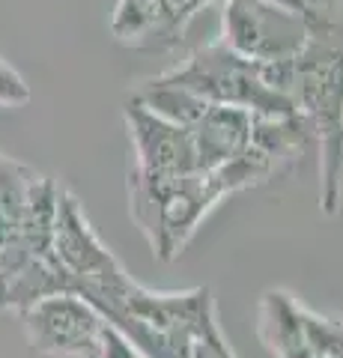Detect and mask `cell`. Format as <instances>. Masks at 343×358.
Returning a JSON list of instances; mask_svg holds the SVG:
<instances>
[{"instance_id": "obj_9", "label": "cell", "mask_w": 343, "mask_h": 358, "mask_svg": "<svg viewBox=\"0 0 343 358\" xmlns=\"http://www.w3.org/2000/svg\"><path fill=\"white\" fill-rule=\"evenodd\" d=\"M305 21L307 30L343 27V0H275Z\"/></svg>"}, {"instance_id": "obj_5", "label": "cell", "mask_w": 343, "mask_h": 358, "mask_svg": "<svg viewBox=\"0 0 343 358\" xmlns=\"http://www.w3.org/2000/svg\"><path fill=\"white\" fill-rule=\"evenodd\" d=\"M30 346L54 358H93L105 331V317L72 293H57L18 310Z\"/></svg>"}, {"instance_id": "obj_8", "label": "cell", "mask_w": 343, "mask_h": 358, "mask_svg": "<svg viewBox=\"0 0 343 358\" xmlns=\"http://www.w3.org/2000/svg\"><path fill=\"white\" fill-rule=\"evenodd\" d=\"M251 122L254 114H248V110L206 102L200 114L185 126L194 143L197 171L212 173L218 167L236 162L251 147Z\"/></svg>"}, {"instance_id": "obj_6", "label": "cell", "mask_w": 343, "mask_h": 358, "mask_svg": "<svg viewBox=\"0 0 343 358\" xmlns=\"http://www.w3.org/2000/svg\"><path fill=\"white\" fill-rule=\"evenodd\" d=\"M123 117H126L129 141H131V155H135V164L129 171L149 179L200 173L188 129L159 117L156 110L143 108L135 99L123 108Z\"/></svg>"}, {"instance_id": "obj_1", "label": "cell", "mask_w": 343, "mask_h": 358, "mask_svg": "<svg viewBox=\"0 0 343 358\" xmlns=\"http://www.w3.org/2000/svg\"><path fill=\"white\" fill-rule=\"evenodd\" d=\"M272 173L251 147L236 162L212 173H188L173 179H149L129 171V209L147 236L152 254L170 263L200 227V221L221 200L245 188L269 182Z\"/></svg>"}, {"instance_id": "obj_2", "label": "cell", "mask_w": 343, "mask_h": 358, "mask_svg": "<svg viewBox=\"0 0 343 358\" xmlns=\"http://www.w3.org/2000/svg\"><path fill=\"white\" fill-rule=\"evenodd\" d=\"M286 99L319 141V206L335 215L343 167V27L307 30L305 48L290 60Z\"/></svg>"}, {"instance_id": "obj_4", "label": "cell", "mask_w": 343, "mask_h": 358, "mask_svg": "<svg viewBox=\"0 0 343 358\" xmlns=\"http://www.w3.org/2000/svg\"><path fill=\"white\" fill-rule=\"evenodd\" d=\"M221 6V42L242 57L284 63L305 48V21L275 0H224Z\"/></svg>"}, {"instance_id": "obj_7", "label": "cell", "mask_w": 343, "mask_h": 358, "mask_svg": "<svg viewBox=\"0 0 343 358\" xmlns=\"http://www.w3.org/2000/svg\"><path fill=\"white\" fill-rule=\"evenodd\" d=\"M224 0H117L110 36L138 51H173L203 6Z\"/></svg>"}, {"instance_id": "obj_12", "label": "cell", "mask_w": 343, "mask_h": 358, "mask_svg": "<svg viewBox=\"0 0 343 358\" xmlns=\"http://www.w3.org/2000/svg\"><path fill=\"white\" fill-rule=\"evenodd\" d=\"M343 203V167H340V173H337V206Z\"/></svg>"}, {"instance_id": "obj_11", "label": "cell", "mask_w": 343, "mask_h": 358, "mask_svg": "<svg viewBox=\"0 0 343 358\" xmlns=\"http://www.w3.org/2000/svg\"><path fill=\"white\" fill-rule=\"evenodd\" d=\"M93 358H143V355H140L135 346H131L117 329L105 326L102 341H98V350H96Z\"/></svg>"}, {"instance_id": "obj_3", "label": "cell", "mask_w": 343, "mask_h": 358, "mask_svg": "<svg viewBox=\"0 0 343 358\" xmlns=\"http://www.w3.org/2000/svg\"><path fill=\"white\" fill-rule=\"evenodd\" d=\"M286 78L290 60L254 63L218 39L191 51L182 66L156 75V81L188 90L203 102L242 108L254 117H286L295 114L286 99Z\"/></svg>"}, {"instance_id": "obj_10", "label": "cell", "mask_w": 343, "mask_h": 358, "mask_svg": "<svg viewBox=\"0 0 343 358\" xmlns=\"http://www.w3.org/2000/svg\"><path fill=\"white\" fill-rule=\"evenodd\" d=\"M30 102V84L13 63L0 57V108H21Z\"/></svg>"}]
</instances>
